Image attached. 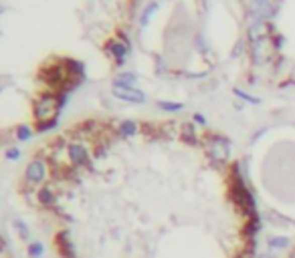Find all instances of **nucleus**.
Returning <instances> with one entry per match:
<instances>
[{
    "instance_id": "obj_10",
    "label": "nucleus",
    "mask_w": 295,
    "mask_h": 258,
    "mask_svg": "<svg viewBox=\"0 0 295 258\" xmlns=\"http://www.w3.org/2000/svg\"><path fill=\"white\" fill-rule=\"evenodd\" d=\"M287 258H295V246H293V248L287 252Z\"/></svg>"
},
{
    "instance_id": "obj_7",
    "label": "nucleus",
    "mask_w": 295,
    "mask_h": 258,
    "mask_svg": "<svg viewBox=\"0 0 295 258\" xmlns=\"http://www.w3.org/2000/svg\"><path fill=\"white\" fill-rule=\"evenodd\" d=\"M160 107L166 109V111H178L182 105H180V103H178V105H176V103H160Z\"/></svg>"
},
{
    "instance_id": "obj_3",
    "label": "nucleus",
    "mask_w": 295,
    "mask_h": 258,
    "mask_svg": "<svg viewBox=\"0 0 295 258\" xmlns=\"http://www.w3.org/2000/svg\"><path fill=\"white\" fill-rule=\"evenodd\" d=\"M113 93L125 101H131V103H141L145 99V95L133 87H113Z\"/></svg>"
},
{
    "instance_id": "obj_4",
    "label": "nucleus",
    "mask_w": 295,
    "mask_h": 258,
    "mask_svg": "<svg viewBox=\"0 0 295 258\" xmlns=\"http://www.w3.org/2000/svg\"><path fill=\"white\" fill-rule=\"evenodd\" d=\"M133 83H135V73L129 71H123L113 77V87H133Z\"/></svg>"
},
{
    "instance_id": "obj_5",
    "label": "nucleus",
    "mask_w": 295,
    "mask_h": 258,
    "mask_svg": "<svg viewBox=\"0 0 295 258\" xmlns=\"http://www.w3.org/2000/svg\"><path fill=\"white\" fill-rule=\"evenodd\" d=\"M65 63H67V69H69L71 77H79V79H83V73H85V65H83V63L73 61V59H65Z\"/></svg>"
},
{
    "instance_id": "obj_1",
    "label": "nucleus",
    "mask_w": 295,
    "mask_h": 258,
    "mask_svg": "<svg viewBox=\"0 0 295 258\" xmlns=\"http://www.w3.org/2000/svg\"><path fill=\"white\" fill-rule=\"evenodd\" d=\"M19 194L55 258H255L231 142L194 121L85 119L29 160Z\"/></svg>"
},
{
    "instance_id": "obj_9",
    "label": "nucleus",
    "mask_w": 295,
    "mask_h": 258,
    "mask_svg": "<svg viewBox=\"0 0 295 258\" xmlns=\"http://www.w3.org/2000/svg\"><path fill=\"white\" fill-rule=\"evenodd\" d=\"M249 7H263V5H271V0H247Z\"/></svg>"
},
{
    "instance_id": "obj_2",
    "label": "nucleus",
    "mask_w": 295,
    "mask_h": 258,
    "mask_svg": "<svg viewBox=\"0 0 295 258\" xmlns=\"http://www.w3.org/2000/svg\"><path fill=\"white\" fill-rule=\"evenodd\" d=\"M107 55L117 63V65H121L123 61H125V57L129 55V51H131V47H127L125 43H121L119 39H111L109 43H107Z\"/></svg>"
},
{
    "instance_id": "obj_6",
    "label": "nucleus",
    "mask_w": 295,
    "mask_h": 258,
    "mask_svg": "<svg viewBox=\"0 0 295 258\" xmlns=\"http://www.w3.org/2000/svg\"><path fill=\"white\" fill-rule=\"evenodd\" d=\"M160 9V3H152L150 7H148L145 11H143V15H141V25H148V21H150V17L156 13Z\"/></svg>"
},
{
    "instance_id": "obj_8",
    "label": "nucleus",
    "mask_w": 295,
    "mask_h": 258,
    "mask_svg": "<svg viewBox=\"0 0 295 258\" xmlns=\"http://www.w3.org/2000/svg\"><path fill=\"white\" fill-rule=\"evenodd\" d=\"M235 93H237L239 97H243V99L251 101V103H259V99H255V97H251V95H247V93H243V91H239V89H235Z\"/></svg>"
}]
</instances>
